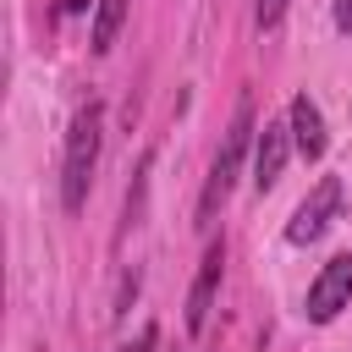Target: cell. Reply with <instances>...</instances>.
<instances>
[{
	"label": "cell",
	"instance_id": "ba28073f",
	"mask_svg": "<svg viewBox=\"0 0 352 352\" xmlns=\"http://www.w3.org/2000/svg\"><path fill=\"white\" fill-rule=\"evenodd\" d=\"M126 6H132V0H99V6H94V55H104V50L116 44V33H121V22H126Z\"/></svg>",
	"mask_w": 352,
	"mask_h": 352
},
{
	"label": "cell",
	"instance_id": "6da1fadb",
	"mask_svg": "<svg viewBox=\"0 0 352 352\" xmlns=\"http://www.w3.org/2000/svg\"><path fill=\"white\" fill-rule=\"evenodd\" d=\"M99 138H104V110L88 99V104L72 116V132H66V160H60V204H66V214H77V209L88 204L94 165H99Z\"/></svg>",
	"mask_w": 352,
	"mask_h": 352
},
{
	"label": "cell",
	"instance_id": "3957f363",
	"mask_svg": "<svg viewBox=\"0 0 352 352\" xmlns=\"http://www.w3.org/2000/svg\"><path fill=\"white\" fill-rule=\"evenodd\" d=\"M346 302H352V253H336V258H324V264H319V275H314V286H308L302 314H308V324H330Z\"/></svg>",
	"mask_w": 352,
	"mask_h": 352
},
{
	"label": "cell",
	"instance_id": "5b68a950",
	"mask_svg": "<svg viewBox=\"0 0 352 352\" xmlns=\"http://www.w3.org/2000/svg\"><path fill=\"white\" fill-rule=\"evenodd\" d=\"M220 270H226V242H209L204 258H198L192 292H187V330H192V336L209 324V308H214V292H220Z\"/></svg>",
	"mask_w": 352,
	"mask_h": 352
},
{
	"label": "cell",
	"instance_id": "277c9868",
	"mask_svg": "<svg viewBox=\"0 0 352 352\" xmlns=\"http://www.w3.org/2000/svg\"><path fill=\"white\" fill-rule=\"evenodd\" d=\"M336 209H341V182L324 176V182L297 204V214H292V226H286V242H319V236L330 231Z\"/></svg>",
	"mask_w": 352,
	"mask_h": 352
},
{
	"label": "cell",
	"instance_id": "8fae6325",
	"mask_svg": "<svg viewBox=\"0 0 352 352\" xmlns=\"http://www.w3.org/2000/svg\"><path fill=\"white\" fill-rule=\"evenodd\" d=\"M336 28L352 33V0H336Z\"/></svg>",
	"mask_w": 352,
	"mask_h": 352
},
{
	"label": "cell",
	"instance_id": "7a4b0ae2",
	"mask_svg": "<svg viewBox=\"0 0 352 352\" xmlns=\"http://www.w3.org/2000/svg\"><path fill=\"white\" fill-rule=\"evenodd\" d=\"M258 126H253V104L242 99L236 104V116H231V126H226V138H220V148H214V165H209V176H204V192H198V226H209L214 214H220V204L231 198V187H236V170H242V154H248V138H253Z\"/></svg>",
	"mask_w": 352,
	"mask_h": 352
},
{
	"label": "cell",
	"instance_id": "52a82bcc",
	"mask_svg": "<svg viewBox=\"0 0 352 352\" xmlns=\"http://www.w3.org/2000/svg\"><path fill=\"white\" fill-rule=\"evenodd\" d=\"M286 126H292V148L314 165V160H324V116H319V104L308 99V94H297L292 104H286Z\"/></svg>",
	"mask_w": 352,
	"mask_h": 352
},
{
	"label": "cell",
	"instance_id": "30bf717a",
	"mask_svg": "<svg viewBox=\"0 0 352 352\" xmlns=\"http://www.w3.org/2000/svg\"><path fill=\"white\" fill-rule=\"evenodd\" d=\"M154 346H160V324H143V330H138L121 352H154Z\"/></svg>",
	"mask_w": 352,
	"mask_h": 352
},
{
	"label": "cell",
	"instance_id": "9c48e42d",
	"mask_svg": "<svg viewBox=\"0 0 352 352\" xmlns=\"http://www.w3.org/2000/svg\"><path fill=\"white\" fill-rule=\"evenodd\" d=\"M286 6H292V0H258V6H253V22H258V33H270V28L286 16Z\"/></svg>",
	"mask_w": 352,
	"mask_h": 352
},
{
	"label": "cell",
	"instance_id": "8992f818",
	"mask_svg": "<svg viewBox=\"0 0 352 352\" xmlns=\"http://www.w3.org/2000/svg\"><path fill=\"white\" fill-rule=\"evenodd\" d=\"M286 154H292V126L286 121H264L258 126V148H253V187L270 192L286 170Z\"/></svg>",
	"mask_w": 352,
	"mask_h": 352
}]
</instances>
